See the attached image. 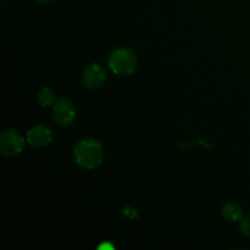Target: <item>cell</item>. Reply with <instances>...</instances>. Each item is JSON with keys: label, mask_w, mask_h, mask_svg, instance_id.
I'll list each match as a JSON object with an SVG mask.
<instances>
[{"label": "cell", "mask_w": 250, "mask_h": 250, "mask_svg": "<svg viewBox=\"0 0 250 250\" xmlns=\"http://www.w3.org/2000/svg\"><path fill=\"white\" fill-rule=\"evenodd\" d=\"M73 159L80 167L93 170L102 165L104 160V148L94 138H83L73 146Z\"/></svg>", "instance_id": "1"}, {"label": "cell", "mask_w": 250, "mask_h": 250, "mask_svg": "<svg viewBox=\"0 0 250 250\" xmlns=\"http://www.w3.org/2000/svg\"><path fill=\"white\" fill-rule=\"evenodd\" d=\"M109 67L115 75H131L136 71L138 59L136 53L128 48H117L110 53L107 58Z\"/></svg>", "instance_id": "2"}, {"label": "cell", "mask_w": 250, "mask_h": 250, "mask_svg": "<svg viewBox=\"0 0 250 250\" xmlns=\"http://www.w3.org/2000/svg\"><path fill=\"white\" fill-rule=\"evenodd\" d=\"M24 139L21 134L12 128L4 129L0 134V151L6 158L20 155L23 150Z\"/></svg>", "instance_id": "3"}, {"label": "cell", "mask_w": 250, "mask_h": 250, "mask_svg": "<svg viewBox=\"0 0 250 250\" xmlns=\"http://www.w3.org/2000/svg\"><path fill=\"white\" fill-rule=\"evenodd\" d=\"M76 117L75 105L68 98H60L53 107V120L59 127H67Z\"/></svg>", "instance_id": "4"}, {"label": "cell", "mask_w": 250, "mask_h": 250, "mask_svg": "<svg viewBox=\"0 0 250 250\" xmlns=\"http://www.w3.org/2000/svg\"><path fill=\"white\" fill-rule=\"evenodd\" d=\"M106 81V71L98 63L87 66L82 72V83L88 89H98Z\"/></svg>", "instance_id": "5"}, {"label": "cell", "mask_w": 250, "mask_h": 250, "mask_svg": "<svg viewBox=\"0 0 250 250\" xmlns=\"http://www.w3.org/2000/svg\"><path fill=\"white\" fill-rule=\"evenodd\" d=\"M53 141V132L45 125H36L27 132V142L29 146L43 148L49 146Z\"/></svg>", "instance_id": "6"}, {"label": "cell", "mask_w": 250, "mask_h": 250, "mask_svg": "<svg viewBox=\"0 0 250 250\" xmlns=\"http://www.w3.org/2000/svg\"><path fill=\"white\" fill-rule=\"evenodd\" d=\"M222 216L229 222L242 221L243 219V209L238 203L229 202L222 207Z\"/></svg>", "instance_id": "7"}, {"label": "cell", "mask_w": 250, "mask_h": 250, "mask_svg": "<svg viewBox=\"0 0 250 250\" xmlns=\"http://www.w3.org/2000/svg\"><path fill=\"white\" fill-rule=\"evenodd\" d=\"M38 103L43 107H48L55 103V92L51 88L44 87L38 92Z\"/></svg>", "instance_id": "8"}, {"label": "cell", "mask_w": 250, "mask_h": 250, "mask_svg": "<svg viewBox=\"0 0 250 250\" xmlns=\"http://www.w3.org/2000/svg\"><path fill=\"white\" fill-rule=\"evenodd\" d=\"M239 229H241L242 234H244V236L247 237H250V212L247 215V216H244L243 219H242Z\"/></svg>", "instance_id": "9"}, {"label": "cell", "mask_w": 250, "mask_h": 250, "mask_svg": "<svg viewBox=\"0 0 250 250\" xmlns=\"http://www.w3.org/2000/svg\"><path fill=\"white\" fill-rule=\"evenodd\" d=\"M34 1H37L38 4H45V2L50 1V0H34Z\"/></svg>", "instance_id": "10"}]
</instances>
